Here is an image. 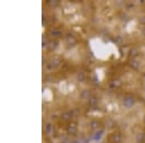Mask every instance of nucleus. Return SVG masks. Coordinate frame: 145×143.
I'll return each instance as SVG.
<instances>
[{
    "instance_id": "f257e3e1",
    "label": "nucleus",
    "mask_w": 145,
    "mask_h": 143,
    "mask_svg": "<svg viewBox=\"0 0 145 143\" xmlns=\"http://www.w3.org/2000/svg\"><path fill=\"white\" fill-rule=\"evenodd\" d=\"M136 139L138 143H142L145 141V135L142 133H139L137 135Z\"/></svg>"
},
{
    "instance_id": "f03ea898",
    "label": "nucleus",
    "mask_w": 145,
    "mask_h": 143,
    "mask_svg": "<svg viewBox=\"0 0 145 143\" xmlns=\"http://www.w3.org/2000/svg\"><path fill=\"white\" fill-rule=\"evenodd\" d=\"M133 104V100L130 97H127L124 100V105L127 108H130L132 107Z\"/></svg>"
},
{
    "instance_id": "7ed1b4c3",
    "label": "nucleus",
    "mask_w": 145,
    "mask_h": 143,
    "mask_svg": "<svg viewBox=\"0 0 145 143\" xmlns=\"http://www.w3.org/2000/svg\"><path fill=\"white\" fill-rule=\"evenodd\" d=\"M113 141L115 143H120L122 141V136L119 134H116L113 137Z\"/></svg>"
},
{
    "instance_id": "20e7f679",
    "label": "nucleus",
    "mask_w": 145,
    "mask_h": 143,
    "mask_svg": "<svg viewBox=\"0 0 145 143\" xmlns=\"http://www.w3.org/2000/svg\"><path fill=\"white\" fill-rule=\"evenodd\" d=\"M108 127L109 128H113L115 127V123L114 121H110L108 123Z\"/></svg>"
},
{
    "instance_id": "39448f33",
    "label": "nucleus",
    "mask_w": 145,
    "mask_h": 143,
    "mask_svg": "<svg viewBox=\"0 0 145 143\" xmlns=\"http://www.w3.org/2000/svg\"><path fill=\"white\" fill-rule=\"evenodd\" d=\"M144 122H145V117H144Z\"/></svg>"
}]
</instances>
